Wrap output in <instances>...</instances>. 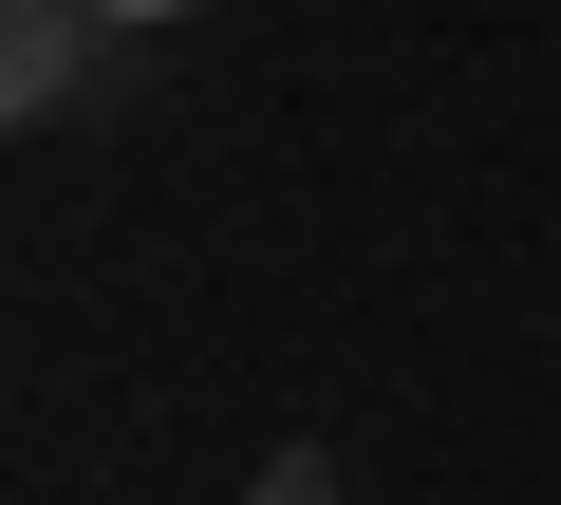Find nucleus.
I'll return each instance as SVG.
<instances>
[{"instance_id": "7ed1b4c3", "label": "nucleus", "mask_w": 561, "mask_h": 505, "mask_svg": "<svg viewBox=\"0 0 561 505\" xmlns=\"http://www.w3.org/2000/svg\"><path fill=\"white\" fill-rule=\"evenodd\" d=\"M94 20H113V38H131V20H187V0H94Z\"/></svg>"}, {"instance_id": "f03ea898", "label": "nucleus", "mask_w": 561, "mask_h": 505, "mask_svg": "<svg viewBox=\"0 0 561 505\" xmlns=\"http://www.w3.org/2000/svg\"><path fill=\"white\" fill-rule=\"evenodd\" d=\"M243 505H337V449H262V486Z\"/></svg>"}, {"instance_id": "f257e3e1", "label": "nucleus", "mask_w": 561, "mask_h": 505, "mask_svg": "<svg viewBox=\"0 0 561 505\" xmlns=\"http://www.w3.org/2000/svg\"><path fill=\"white\" fill-rule=\"evenodd\" d=\"M94 0H0V113H76L94 94Z\"/></svg>"}]
</instances>
